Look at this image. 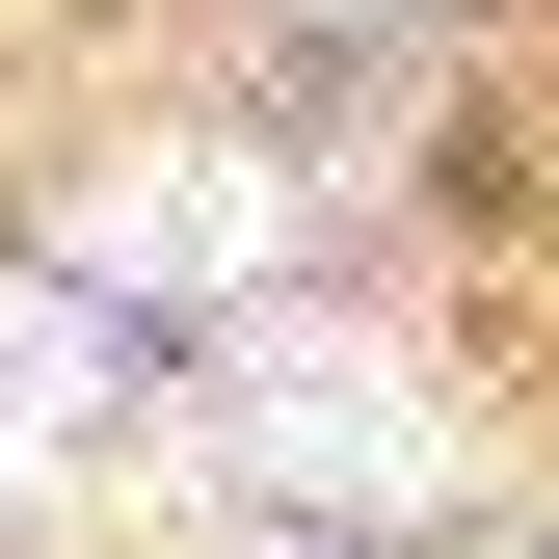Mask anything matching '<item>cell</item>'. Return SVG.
Returning a JSON list of instances; mask_svg holds the SVG:
<instances>
[{"mask_svg": "<svg viewBox=\"0 0 559 559\" xmlns=\"http://www.w3.org/2000/svg\"><path fill=\"white\" fill-rule=\"evenodd\" d=\"M240 479H294V507H427V400H400L373 346H266L240 373Z\"/></svg>", "mask_w": 559, "mask_h": 559, "instance_id": "obj_1", "label": "cell"}, {"mask_svg": "<svg viewBox=\"0 0 559 559\" xmlns=\"http://www.w3.org/2000/svg\"><path fill=\"white\" fill-rule=\"evenodd\" d=\"M240 266H266V160H214V133L81 187V294H240Z\"/></svg>", "mask_w": 559, "mask_h": 559, "instance_id": "obj_2", "label": "cell"}, {"mask_svg": "<svg viewBox=\"0 0 559 559\" xmlns=\"http://www.w3.org/2000/svg\"><path fill=\"white\" fill-rule=\"evenodd\" d=\"M107 427V294H0V507Z\"/></svg>", "mask_w": 559, "mask_h": 559, "instance_id": "obj_3", "label": "cell"}]
</instances>
